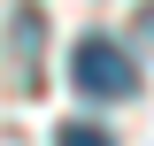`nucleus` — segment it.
Instances as JSON below:
<instances>
[{
	"mask_svg": "<svg viewBox=\"0 0 154 146\" xmlns=\"http://www.w3.org/2000/svg\"><path fill=\"white\" fill-rule=\"evenodd\" d=\"M69 85L85 92V100H131L139 92V62L116 46V38H77V54H69Z\"/></svg>",
	"mask_w": 154,
	"mask_h": 146,
	"instance_id": "obj_1",
	"label": "nucleus"
},
{
	"mask_svg": "<svg viewBox=\"0 0 154 146\" xmlns=\"http://www.w3.org/2000/svg\"><path fill=\"white\" fill-rule=\"evenodd\" d=\"M54 146H116V138H108L100 123H62V138H54Z\"/></svg>",
	"mask_w": 154,
	"mask_h": 146,
	"instance_id": "obj_2",
	"label": "nucleus"
},
{
	"mask_svg": "<svg viewBox=\"0 0 154 146\" xmlns=\"http://www.w3.org/2000/svg\"><path fill=\"white\" fill-rule=\"evenodd\" d=\"M139 31H146V38H154V8H146V16H139Z\"/></svg>",
	"mask_w": 154,
	"mask_h": 146,
	"instance_id": "obj_3",
	"label": "nucleus"
}]
</instances>
